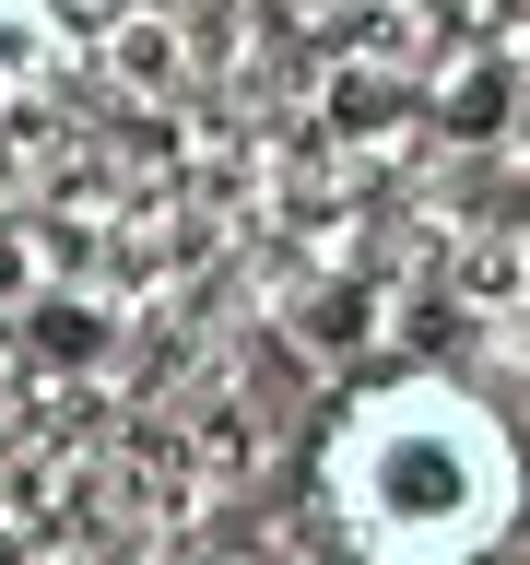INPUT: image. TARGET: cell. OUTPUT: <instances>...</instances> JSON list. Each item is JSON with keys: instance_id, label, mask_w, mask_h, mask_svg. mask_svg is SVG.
<instances>
[{"instance_id": "6da1fadb", "label": "cell", "mask_w": 530, "mask_h": 565, "mask_svg": "<svg viewBox=\"0 0 530 565\" xmlns=\"http://www.w3.org/2000/svg\"><path fill=\"white\" fill-rule=\"evenodd\" d=\"M307 494L342 565H495L530 507V459L484 388L365 377L318 424Z\"/></svg>"}, {"instance_id": "7a4b0ae2", "label": "cell", "mask_w": 530, "mask_h": 565, "mask_svg": "<svg viewBox=\"0 0 530 565\" xmlns=\"http://www.w3.org/2000/svg\"><path fill=\"white\" fill-rule=\"evenodd\" d=\"M47 71H60V24L35 0H0V95H35Z\"/></svg>"}]
</instances>
